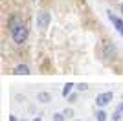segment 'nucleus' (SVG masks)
I'll return each instance as SVG.
<instances>
[{
	"label": "nucleus",
	"instance_id": "f257e3e1",
	"mask_svg": "<svg viewBox=\"0 0 123 121\" xmlns=\"http://www.w3.org/2000/svg\"><path fill=\"white\" fill-rule=\"evenodd\" d=\"M11 39L15 40V44H22V42H26V39H28V28H26L24 24H20L13 33H11Z\"/></svg>",
	"mask_w": 123,
	"mask_h": 121
},
{
	"label": "nucleus",
	"instance_id": "f03ea898",
	"mask_svg": "<svg viewBox=\"0 0 123 121\" xmlns=\"http://www.w3.org/2000/svg\"><path fill=\"white\" fill-rule=\"evenodd\" d=\"M112 99H114V94H112V92H101V94L96 96V105H98L99 108H103V106H107Z\"/></svg>",
	"mask_w": 123,
	"mask_h": 121
},
{
	"label": "nucleus",
	"instance_id": "7ed1b4c3",
	"mask_svg": "<svg viewBox=\"0 0 123 121\" xmlns=\"http://www.w3.org/2000/svg\"><path fill=\"white\" fill-rule=\"evenodd\" d=\"M48 24H50V15H48L46 11H41L37 15V26L41 30H44V28H48Z\"/></svg>",
	"mask_w": 123,
	"mask_h": 121
},
{
	"label": "nucleus",
	"instance_id": "20e7f679",
	"mask_svg": "<svg viewBox=\"0 0 123 121\" xmlns=\"http://www.w3.org/2000/svg\"><path fill=\"white\" fill-rule=\"evenodd\" d=\"M108 18H110V22L114 24V28L118 30L119 35H123V20L119 18V17H116L114 13H110V11H108Z\"/></svg>",
	"mask_w": 123,
	"mask_h": 121
},
{
	"label": "nucleus",
	"instance_id": "39448f33",
	"mask_svg": "<svg viewBox=\"0 0 123 121\" xmlns=\"http://www.w3.org/2000/svg\"><path fill=\"white\" fill-rule=\"evenodd\" d=\"M20 24H24V22H22L18 17H11V18H9V24H7V28H9V33H13V31H15Z\"/></svg>",
	"mask_w": 123,
	"mask_h": 121
},
{
	"label": "nucleus",
	"instance_id": "423d86ee",
	"mask_svg": "<svg viewBox=\"0 0 123 121\" xmlns=\"http://www.w3.org/2000/svg\"><path fill=\"white\" fill-rule=\"evenodd\" d=\"M13 73H17V75H28V73H30V66L28 64H18V66H15Z\"/></svg>",
	"mask_w": 123,
	"mask_h": 121
},
{
	"label": "nucleus",
	"instance_id": "0eeeda50",
	"mask_svg": "<svg viewBox=\"0 0 123 121\" xmlns=\"http://www.w3.org/2000/svg\"><path fill=\"white\" fill-rule=\"evenodd\" d=\"M37 101L39 103H48V101H51V96L48 92H41V94H37Z\"/></svg>",
	"mask_w": 123,
	"mask_h": 121
},
{
	"label": "nucleus",
	"instance_id": "6e6552de",
	"mask_svg": "<svg viewBox=\"0 0 123 121\" xmlns=\"http://www.w3.org/2000/svg\"><path fill=\"white\" fill-rule=\"evenodd\" d=\"M72 88H74V85H72V83H66V85L62 86V92H61V94H62V97H68V96H70V94H72Z\"/></svg>",
	"mask_w": 123,
	"mask_h": 121
},
{
	"label": "nucleus",
	"instance_id": "1a4fd4ad",
	"mask_svg": "<svg viewBox=\"0 0 123 121\" xmlns=\"http://www.w3.org/2000/svg\"><path fill=\"white\" fill-rule=\"evenodd\" d=\"M107 116H108L107 112L103 110V108H99V110L96 112V121H107Z\"/></svg>",
	"mask_w": 123,
	"mask_h": 121
},
{
	"label": "nucleus",
	"instance_id": "9d476101",
	"mask_svg": "<svg viewBox=\"0 0 123 121\" xmlns=\"http://www.w3.org/2000/svg\"><path fill=\"white\" fill-rule=\"evenodd\" d=\"M64 114H61V112H55V114H53V116H51V119L53 121H64Z\"/></svg>",
	"mask_w": 123,
	"mask_h": 121
},
{
	"label": "nucleus",
	"instance_id": "9b49d317",
	"mask_svg": "<svg viewBox=\"0 0 123 121\" xmlns=\"http://www.w3.org/2000/svg\"><path fill=\"white\" fill-rule=\"evenodd\" d=\"M121 117H123V114H121V112H119V110H116V112H114V114H112V121H119V119H121Z\"/></svg>",
	"mask_w": 123,
	"mask_h": 121
},
{
	"label": "nucleus",
	"instance_id": "f8f14e48",
	"mask_svg": "<svg viewBox=\"0 0 123 121\" xmlns=\"http://www.w3.org/2000/svg\"><path fill=\"white\" fill-rule=\"evenodd\" d=\"M68 101H70V103H75L77 101V94H70V96H68Z\"/></svg>",
	"mask_w": 123,
	"mask_h": 121
},
{
	"label": "nucleus",
	"instance_id": "ddd939ff",
	"mask_svg": "<svg viewBox=\"0 0 123 121\" xmlns=\"http://www.w3.org/2000/svg\"><path fill=\"white\" fill-rule=\"evenodd\" d=\"M62 114H64L66 117H72V116H74V110H72V108H68V110H64Z\"/></svg>",
	"mask_w": 123,
	"mask_h": 121
},
{
	"label": "nucleus",
	"instance_id": "4468645a",
	"mask_svg": "<svg viewBox=\"0 0 123 121\" xmlns=\"http://www.w3.org/2000/svg\"><path fill=\"white\" fill-rule=\"evenodd\" d=\"M86 88H88V85H85V83H83V85H79V86H77V90H86Z\"/></svg>",
	"mask_w": 123,
	"mask_h": 121
},
{
	"label": "nucleus",
	"instance_id": "2eb2a0df",
	"mask_svg": "<svg viewBox=\"0 0 123 121\" xmlns=\"http://www.w3.org/2000/svg\"><path fill=\"white\" fill-rule=\"evenodd\" d=\"M118 110H119V112L123 114V103H119V105H118Z\"/></svg>",
	"mask_w": 123,
	"mask_h": 121
},
{
	"label": "nucleus",
	"instance_id": "dca6fc26",
	"mask_svg": "<svg viewBox=\"0 0 123 121\" xmlns=\"http://www.w3.org/2000/svg\"><path fill=\"white\" fill-rule=\"evenodd\" d=\"M31 121H42V117H41V116H37V117H33Z\"/></svg>",
	"mask_w": 123,
	"mask_h": 121
},
{
	"label": "nucleus",
	"instance_id": "f3484780",
	"mask_svg": "<svg viewBox=\"0 0 123 121\" xmlns=\"http://www.w3.org/2000/svg\"><path fill=\"white\" fill-rule=\"evenodd\" d=\"M9 121H18V119H17L15 116H9Z\"/></svg>",
	"mask_w": 123,
	"mask_h": 121
},
{
	"label": "nucleus",
	"instance_id": "a211bd4d",
	"mask_svg": "<svg viewBox=\"0 0 123 121\" xmlns=\"http://www.w3.org/2000/svg\"><path fill=\"white\" fill-rule=\"evenodd\" d=\"M121 11H123V4H121Z\"/></svg>",
	"mask_w": 123,
	"mask_h": 121
},
{
	"label": "nucleus",
	"instance_id": "6ab92c4d",
	"mask_svg": "<svg viewBox=\"0 0 123 121\" xmlns=\"http://www.w3.org/2000/svg\"><path fill=\"white\" fill-rule=\"evenodd\" d=\"M75 121H79V119H75Z\"/></svg>",
	"mask_w": 123,
	"mask_h": 121
}]
</instances>
